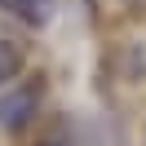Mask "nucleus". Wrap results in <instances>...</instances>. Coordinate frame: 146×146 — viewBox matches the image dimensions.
Listing matches in <instances>:
<instances>
[{"instance_id": "obj_3", "label": "nucleus", "mask_w": 146, "mask_h": 146, "mask_svg": "<svg viewBox=\"0 0 146 146\" xmlns=\"http://www.w3.org/2000/svg\"><path fill=\"white\" fill-rule=\"evenodd\" d=\"M18 71H22V49L13 40H0V89L9 80H18Z\"/></svg>"}, {"instance_id": "obj_2", "label": "nucleus", "mask_w": 146, "mask_h": 146, "mask_svg": "<svg viewBox=\"0 0 146 146\" xmlns=\"http://www.w3.org/2000/svg\"><path fill=\"white\" fill-rule=\"evenodd\" d=\"M0 9L13 13V18H22L27 27H44L53 18V0H0Z\"/></svg>"}, {"instance_id": "obj_1", "label": "nucleus", "mask_w": 146, "mask_h": 146, "mask_svg": "<svg viewBox=\"0 0 146 146\" xmlns=\"http://www.w3.org/2000/svg\"><path fill=\"white\" fill-rule=\"evenodd\" d=\"M36 89H9L0 93V128L5 133H18V128L31 124V115H36Z\"/></svg>"}]
</instances>
